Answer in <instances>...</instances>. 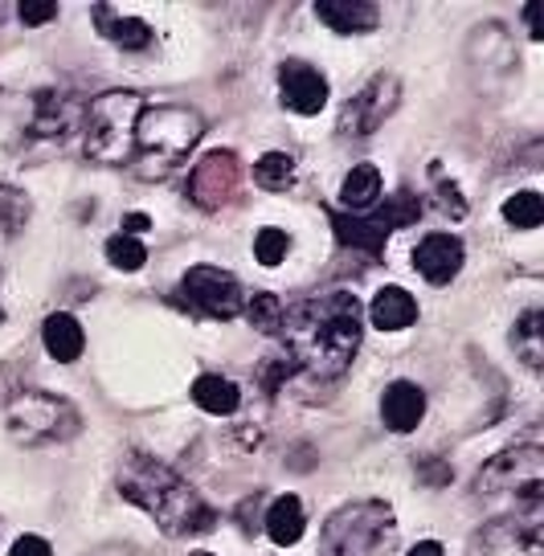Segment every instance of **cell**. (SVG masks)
<instances>
[{
	"label": "cell",
	"mask_w": 544,
	"mask_h": 556,
	"mask_svg": "<svg viewBox=\"0 0 544 556\" xmlns=\"http://www.w3.org/2000/svg\"><path fill=\"white\" fill-rule=\"evenodd\" d=\"M279 340L287 344V361L307 368L319 381H332L349 372L360 348V299L352 291L303 299L282 312Z\"/></svg>",
	"instance_id": "1"
},
{
	"label": "cell",
	"mask_w": 544,
	"mask_h": 556,
	"mask_svg": "<svg viewBox=\"0 0 544 556\" xmlns=\"http://www.w3.org/2000/svg\"><path fill=\"white\" fill-rule=\"evenodd\" d=\"M119 495L143 507L168 536H201L217 523L213 511L193 486L185 483L173 467H164L148 454H131L119 470Z\"/></svg>",
	"instance_id": "2"
},
{
	"label": "cell",
	"mask_w": 544,
	"mask_h": 556,
	"mask_svg": "<svg viewBox=\"0 0 544 556\" xmlns=\"http://www.w3.org/2000/svg\"><path fill=\"white\" fill-rule=\"evenodd\" d=\"M201 136H205V119L197 115L193 106H180V103L143 106L140 123H136L131 168L143 180H164L201 143Z\"/></svg>",
	"instance_id": "3"
},
{
	"label": "cell",
	"mask_w": 544,
	"mask_h": 556,
	"mask_svg": "<svg viewBox=\"0 0 544 556\" xmlns=\"http://www.w3.org/2000/svg\"><path fill=\"white\" fill-rule=\"evenodd\" d=\"M143 94L136 90H106L87 103L83 148L94 164H131L136 152V123L143 115Z\"/></svg>",
	"instance_id": "4"
},
{
	"label": "cell",
	"mask_w": 544,
	"mask_h": 556,
	"mask_svg": "<svg viewBox=\"0 0 544 556\" xmlns=\"http://www.w3.org/2000/svg\"><path fill=\"white\" fill-rule=\"evenodd\" d=\"M319 540L328 556H385L397 544L393 507L381 500H356L328 516Z\"/></svg>",
	"instance_id": "5"
},
{
	"label": "cell",
	"mask_w": 544,
	"mask_h": 556,
	"mask_svg": "<svg viewBox=\"0 0 544 556\" xmlns=\"http://www.w3.org/2000/svg\"><path fill=\"white\" fill-rule=\"evenodd\" d=\"M541 486H544V454L541 446H508L475 475V495L488 504H528L532 511H541Z\"/></svg>",
	"instance_id": "6"
},
{
	"label": "cell",
	"mask_w": 544,
	"mask_h": 556,
	"mask_svg": "<svg viewBox=\"0 0 544 556\" xmlns=\"http://www.w3.org/2000/svg\"><path fill=\"white\" fill-rule=\"evenodd\" d=\"M9 438L21 446H53V442H71L83 430V417L66 397L46 393V389H25L9 401L4 409Z\"/></svg>",
	"instance_id": "7"
},
{
	"label": "cell",
	"mask_w": 544,
	"mask_h": 556,
	"mask_svg": "<svg viewBox=\"0 0 544 556\" xmlns=\"http://www.w3.org/2000/svg\"><path fill=\"white\" fill-rule=\"evenodd\" d=\"M332 217V229L336 238L352 250H365V254H381L389 242V233L402 226H414L421 217V201L414 192H393V201L385 208H377V213H365V217H356V213H328Z\"/></svg>",
	"instance_id": "8"
},
{
	"label": "cell",
	"mask_w": 544,
	"mask_h": 556,
	"mask_svg": "<svg viewBox=\"0 0 544 556\" xmlns=\"http://www.w3.org/2000/svg\"><path fill=\"white\" fill-rule=\"evenodd\" d=\"M180 295L193 312L210 315V319H233V315H242V303H246L242 282L222 266H193L180 278Z\"/></svg>",
	"instance_id": "9"
},
{
	"label": "cell",
	"mask_w": 544,
	"mask_h": 556,
	"mask_svg": "<svg viewBox=\"0 0 544 556\" xmlns=\"http://www.w3.org/2000/svg\"><path fill=\"white\" fill-rule=\"evenodd\" d=\"M397 103H402L397 74H372L340 111V136H372L397 111Z\"/></svg>",
	"instance_id": "10"
},
{
	"label": "cell",
	"mask_w": 544,
	"mask_h": 556,
	"mask_svg": "<svg viewBox=\"0 0 544 556\" xmlns=\"http://www.w3.org/2000/svg\"><path fill=\"white\" fill-rule=\"evenodd\" d=\"M544 553V528L541 511L532 516H499L492 520L479 540H475V556H541Z\"/></svg>",
	"instance_id": "11"
},
{
	"label": "cell",
	"mask_w": 544,
	"mask_h": 556,
	"mask_svg": "<svg viewBox=\"0 0 544 556\" xmlns=\"http://www.w3.org/2000/svg\"><path fill=\"white\" fill-rule=\"evenodd\" d=\"M242 185V164L233 152H210V156H201L193 164V173H189V201L201 208H222L233 201V192Z\"/></svg>",
	"instance_id": "12"
},
{
	"label": "cell",
	"mask_w": 544,
	"mask_h": 556,
	"mask_svg": "<svg viewBox=\"0 0 544 556\" xmlns=\"http://www.w3.org/2000/svg\"><path fill=\"white\" fill-rule=\"evenodd\" d=\"M279 94L287 111H295V115H319L328 106V78L316 66L291 58V62L279 66Z\"/></svg>",
	"instance_id": "13"
},
{
	"label": "cell",
	"mask_w": 544,
	"mask_h": 556,
	"mask_svg": "<svg viewBox=\"0 0 544 556\" xmlns=\"http://www.w3.org/2000/svg\"><path fill=\"white\" fill-rule=\"evenodd\" d=\"M83 119H87V103L74 99L71 90H37L29 131L41 139H62L74 127H83Z\"/></svg>",
	"instance_id": "14"
},
{
	"label": "cell",
	"mask_w": 544,
	"mask_h": 556,
	"mask_svg": "<svg viewBox=\"0 0 544 556\" xmlns=\"http://www.w3.org/2000/svg\"><path fill=\"white\" fill-rule=\"evenodd\" d=\"M463 242H458L455 233H430V238H421L418 250H414V266H418V275L426 282H434V287H446L451 278L463 270Z\"/></svg>",
	"instance_id": "15"
},
{
	"label": "cell",
	"mask_w": 544,
	"mask_h": 556,
	"mask_svg": "<svg viewBox=\"0 0 544 556\" xmlns=\"http://www.w3.org/2000/svg\"><path fill=\"white\" fill-rule=\"evenodd\" d=\"M381 417L393 434H414L426 417V393L414 381H393L381 397Z\"/></svg>",
	"instance_id": "16"
},
{
	"label": "cell",
	"mask_w": 544,
	"mask_h": 556,
	"mask_svg": "<svg viewBox=\"0 0 544 556\" xmlns=\"http://www.w3.org/2000/svg\"><path fill=\"white\" fill-rule=\"evenodd\" d=\"M316 17L328 21V29H336V34H372L381 9L369 0H319Z\"/></svg>",
	"instance_id": "17"
},
{
	"label": "cell",
	"mask_w": 544,
	"mask_h": 556,
	"mask_svg": "<svg viewBox=\"0 0 544 556\" xmlns=\"http://www.w3.org/2000/svg\"><path fill=\"white\" fill-rule=\"evenodd\" d=\"M369 319L381 331H405L409 324H418V299L405 287H381L369 303Z\"/></svg>",
	"instance_id": "18"
},
{
	"label": "cell",
	"mask_w": 544,
	"mask_h": 556,
	"mask_svg": "<svg viewBox=\"0 0 544 556\" xmlns=\"http://www.w3.org/2000/svg\"><path fill=\"white\" fill-rule=\"evenodd\" d=\"M41 344H46V352L58 365H74L83 356V348H87V336H83V324L74 315L58 312L41 324Z\"/></svg>",
	"instance_id": "19"
},
{
	"label": "cell",
	"mask_w": 544,
	"mask_h": 556,
	"mask_svg": "<svg viewBox=\"0 0 544 556\" xmlns=\"http://www.w3.org/2000/svg\"><path fill=\"white\" fill-rule=\"evenodd\" d=\"M263 523H266V536L275 540L279 548H291V544H299V536H303L307 516H303V504H299L295 495H282V500L270 504Z\"/></svg>",
	"instance_id": "20"
},
{
	"label": "cell",
	"mask_w": 544,
	"mask_h": 556,
	"mask_svg": "<svg viewBox=\"0 0 544 556\" xmlns=\"http://www.w3.org/2000/svg\"><path fill=\"white\" fill-rule=\"evenodd\" d=\"M377 201H381V173H377L372 164H356V168L344 176V185H340V205L360 217V213H369Z\"/></svg>",
	"instance_id": "21"
},
{
	"label": "cell",
	"mask_w": 544,
	"mask_h": 556,
	"mask_svg": "<svg viewBox=\"0 0 544 556\" xmlns=\"http://www.w3.org/2000/svg\"><path fill=\"white\" fill-rule=\"evenodd\" d=\"M94 17H99V25H103V37H111V41L124 46V50H148V46H152V25H148V21L119 17V13L106 9V4L94 9Z\"/></svg>",
	"instance_id": "22"
},
{
	"label": "cell",
	"mask_w": 544,
	"mask_h": 556,
	"mask_svg": "<svg viewBox=\"0 0 544 556\" xmlns=\"http://www.w3.org/2000/svg\"><path fill=\"white\" fill-rule=\"evenodd\" d=\"M193 401L205 409V414L229 417L238 405H242V393H238V384L226 381V377L205 372V377H197V384H193Z\"/></svg>",
	"instance_id": "23"
},
{
	"label": "cell",
	"mask_w": 544,
	"mask_h": 556,
	"mask_svg": "<svg viewBox=\"0 0 544 556\" xmlns=\"http://www.w3.org/2000/svg\"><path fill=\"white\" fill-rule=\"evenodd\" d=\"M511 344H516V356H524V365L532 368V372H541V356H544V315L536 312V307L516 319Z\"/></svg>",
	"instance_id": "24"
},
{
	"label": "cell",
	"mask_w": 544,
	"mask_h": 556,
	"mask_svg": "<svg viewBox=\"0 0 544 556\" xmlns=\"http://www.w3.org/2000/svg\"><path fill=\"white\" fill-rule=\"evenodd\" d=\"M34 217V201L13 185H0V238H17Z\"/></svg>",
	"instance_id": "25"
},
{
	"label": "cell",
	"mask_w": 544,
	"mask_h": 556,
	"mask_svg": "<svg viewBox=\"0 0 544 556\" xmlns=\"http://www.w3.org/2000/svg\"><path fill=\"white\" fill-rule=\"evenodd\" d=\"M541 217H544V201L536 189H520L504 201V222H508L511 229H536Z\"/></svg>",
	"instance_id": "26"
},
{
	"label": "cell",
	"mask_w": 544,
	"mask_h": 556,
	"mask_svg": "<svg viewBox=\"0 0 544 556\" xmlns=\"http://www.w3.org/2000/svg\"><path fill=\"white\" fill-rule=\"evenodd\" d=\"M242 312H246V319L254 324V331H263V336H279L282 328V299L270 295V291H258L254 299H246L242 303Z\"/></svg>",
	"instance_id": "27"
},
{
	"label": "cell",
	"mask_w": 544,
	"mask_h": 556,
	"mask_svg": "<svg viewBox=\"0 0 544 556\" xmlns=\"http://www.w3.org/2000/svg\"><path fill=\"white\" fill-rule=\"evenodd\" d=\"M254 180L270 192L287 189V185L295 180V156H291V152H266V156L254 164Z\"/></svg>",
	"instance_id": "28"
},
{
	"label": "cell",
	"mask_w": 544,
	"mask_h": 556,
	"mask_svg": "<svg viewBox=\"0 0 544 556\" xmlns=\"http://www.w3.org/2000/svg\"><path fill=\"white\" fill-rule=\"evenodd\" d=\"M106 262L115 266V270H140L143 262H148V245L140 238H127V233H115V238H106Z\"/></svg>",
	"instance_id": "29"
},
{
	"label": "cell",
	"mask_w": 544,
	"mask_h": 556,
	"mask_svg": "<svg viewBox=\"0 0 544 556\" xmlns=\"http://www.w3.org/2000/svg\"><path fill=\"white\" fill-rule=\"evenodd\" d=\"M287 250H291V238L282 233V229L266 226L258 229V238H254V258L263 262V266H279L287 258Z\"/></svg>",
	"instance_id": "30"
},
{
	"label": "cell",
	"mask_w": 544,
	"mask_h": 556,
	"mask_svg": "<svg viewBox=\"0 0 544 556\" xmlns=\"http://www.w3.org/2000/svg\"><path fill=\"white\" fill-rule=\"evenodd\" d=\"M17 17L25 21V25H46V21L58 17V4H53V0H25L17 9Z\"/></svg>",
	"instance_id": "31"
},
{
	"label": "cell",
	"mask_w": 544,
	"mask_h": 556,
	"mask_svg": "<svg viewBox=\"0 0 544 556\" xmlns=\"http://www.w3.org/2000/svg\"><path fill=\"white\" fill-rule=\"evenodd\" d=\"M9 556H53V553H50V544H46L41 536H21Z\"/></svg>",
	"instance_id": "32"
},
{
	"label": "cell",
	"mask_w": 544,
	"mask_h": 556,
	"mask_svg": "<svg viewBox=\"0 0 544 556\" xmlns=\"http://www.w3.org/2000/svg\"><path fill=\"white\" fill-rule=\"evenodd\" d=\"M291 372H295V365H291L287 356H282V361H275V365L266 368V393H275V389H279L282 377H291Z\"/></svg>",
	"instance_id": "33"
},
{
	"label": "cell",
	"mask_w": 544,
	"mask_h": 556,
	"mask_svg": "<svg viewBox=\"0 0 544 556\" xmlns=\"http://www.w3.org/2000/svg\"><path fill=\"white\" fill-rule=\"evenodd\" d=\"M148 229H152V222H148L143 213H127L124 229H119V233H127V238H140V233H148Z\"/></svg>",
	"instance_id": "34"
},
{
	"label": "cell",
	"mask_w": 544,
	"mask_h": 556,
	"mask_svg": "<svg viewBox=\"0 0 544 556\" xmlns=\"http://www.w3.org/2000/svg\"><path fill=\"white\" fill-rule=\"evenodd\" d=\"M405 556H442V544L439 540H421V544H414Z\"/></svg>",
	"instance_id": "35"
},
{
	"label": "cell",
	"mask_w": 544,
	"mask_h": 556,
	"mask_svg": "<svg viewBox=\"0 0 544 556\" xmlns=\"http://www.w3.org/2000/svg\"><path fill=\"white\" fill-rule=\"evenodd\" d=\"M524 21L528 29H532V37H541V4H524Z\"/></svg>",
	"instance_id": "36"
},
{
	"label": "cell",
	"mask_w": 544,
	"mask_h": 556,
	"mask_svg": "<svg viewBox=\"0 0 544 556\" xmlns=\"http://www.w3.org/2000/svg\"><path fill=\"white\" fill-rule=\"evenodd\" d=\"M197 556H210V553H197Z\"/></svg>",
	"instance_id": "37"
}]
</instances>
